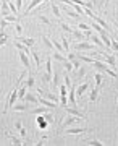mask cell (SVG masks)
<instances>
[{
    "mask_svg": "<svg viewBox=\"0 0 118 146\" xmlns=\"http://www.w3.org/2000/svg\"><path fill=\"white\" fill-rule=\"evenodd\" d=\"M92 65H94V68H96L97 72L103 73V75H108V76H112V78H118V75L115 73V70H112L108 65H105V63L100 62V60H94Z\"/></svg>",
    "mask_w": 118,
    "mask_h": 146,
    "instance_id": "6da1fadb",
    "label": "cell"
},
{
    "mask_svg": "<svg viewBox=\"0 0 118 146\" xmlns=\"http://www.w3.org/2000/svg\"><path fill=\"white\" fill-rule=\"evenodd\" d=\"M74 49H76V52H91V50H96L94 49V44L89 41H81V42H76L74 44Z\"/></svg>",
    "mask_w": 118,
    "mask_h": 146,
    "instance_id": "7a4b0ae2",
    "label": "cell"
},
{
    "mask_svg": "<svg viewBox=\"0 0 118 146\" xmlns=\"http://www.w3.org/2000/svg\"><path fill=\"white\" fill-rule=\"evenodd\" d=\"M79 120H82V119H79V117H74V115H70V114H68V117L63 120L62 125H60V130H65V128H68V127L74 125V123H78Z\"/></svg>",
    "mask_w": 118,
    "mask_h": 146,
    "instance_id": "3957f363",
    "label": "cell"
},
{
    "mask_svg": "<svg viewBox=\"0 0 118 146\" xmlns=\"http://www.w3.org/2000/svg\"><path fill=\"white\" fill-rule=\"evenodd\" d=\"M100 58H102L103 63H107L108 67L112 68V70L117 67V60H115V55H113V54H108V55H107V54L100 52Z\"/></svg>",
    "mask_w": 118,
    "mask_h": 146,
    "instance_id": "277c9868",
    "label": "cell"
},
{
    "mask_svg": "<svg viewBox=\"0 0 118 146\" xmlns=\"http://www.w3.org/2000/svg\"><path fill=\"white\" fill-rule=\"evenodd\" d=\"M16 99H18V89H13V91H11V94L7 98V102H5V107H3V112H7V110L10 109L11 106L16 102Z\"/></svg>",
    "mask_w": 118,
    "mask_h": 146,
    "instance_id": "5b68a950",
    "label": "cell"
},
{
    "mask_svg": "<svg viewBox=\"0 0 118 146\" xmlns=\"http://www.w3.org/2000/svg\"><path fill=\"white\" fill-rule=\"evenodd\" d=\"M86 131H92V128H86V127H74V128H65V135H81Z\"/></svg>",
    "mask_w": 118,
    "mask_h": 146,
    "instance_id": "8992f818",
    "label": "cell"
},
{
    "mask_svg": "<svg viewBox=\"0 0 118 146\" xmlns=\"http://www.w3.org/2000/svg\"><path fill=\"white\" fill-rule=\"evenodd\" d=\"M11 109H13V112H26V110L29 109V102H26V101L15 102V104L11 106Z\"/></svg>",
    "mask_w": 118,
    "mask_h": 146,
    "instance_id": "52a82bcc",
    "label": "cell"
},
{
    "mask_svg": "<svg viewBox=\"0 0 118 146\" xmlns=\"http://www.w3.org/2000/svg\"><path fill=\"white\" fill-rule=\"evenodd\" d=\"M18 57H20V62L23 63V67L26 68V70H29L31 68V60H29V57H28V54L26 52H18Z\"/></svg>",
    "mask_w": 118,
    "mask_h": 146,
    "instance_id": "ba28073f",
    "label": "cell"
},
{
    "mask_svg": "<svg viewBox=\"0 0 118 146\" xmlns=\"http://www.w3.org/2000/svg\"><path fill=\"white\" fill-rule=\"evenodd\" d=\"M99 37H100V39H102L103 46L107 47L108 50H112V49H110V44H112V39H110V36H108V33L105 31V29H103V31L100 33V34H99Z\"/></svg>",
    "mask_w": 118,
    "mask_h": 146,
    "instance_id": "9c48e42d",
    "label": "cell"
},
{
    "mask_svg": "<svg viewBox=\"0 0 118 146\" xmlns=\"http://www.w3.org/2000/svg\"><path fill=\"white\" fill-rule=\"evenodd\" d=\"M68 101H70L71 106H76V86L68 88Z\"/></svg>",
    "mask_w": 118,
    "mask_h": 146,
    "instance_id": "30bf717a",
    "label": "cell"
},
{
    "mask_svg": "<svg viewBox=\"0 0 118 146\" xmlns=\"http://www.w3.org/2000/svg\"><path fill=\"white\" fill-rule=\"evenodd\" d=\"M63 109H65V112H67V114H70V115H74V117H79V119H86V117H84V114H82V112H79V110L76 109V107H63Z\"/></svg>",
    "mask_w": 118,
    "mask_h": 146,
    "instance_id": "8fae6325",
    "label": "cell"
},
{
    "mask_svg": "<svg viewBox=\"0 0 118 146\" xmlns=\"http://www.w3.org/2000/svg\"><path fill=\"white\" fill-rule=\"evenodd\" d=\"M11 11H10V7H8V2L7 0H2L0 2V16L3 18V16H7V15H10Z\"/></svg>",
    "mask_w": 118,
    "mask_h": 146,
    "instance_id": "7c38bea8",
    "label": "cell"
},
{
    "mask_svg": "<svg viewBox=\"0 0 118 146\" xmlns=\"http://www.w3.org/2000/svg\"><path fill=\"white\" fill-rule=\"evenodd\" d=\"M62 10L65 11L68 16H71V18H74V20H78V21H79V18H81V15H78L76 11L73 10L71 7H68V5H62Z\"/></svg>",
    "mask_w": 118,
    "mask_h": 146,
    "instance_id": "4fadbf2b",
    "label": "cell"
},
{
    "mask_svg": "<svg viewBox=\"0 0 118 146\" xmlns=\"http://www.w3.org/2000/svg\"><path fill=\"white\" fill-rule=\"evenodd\" d=\"M91 20H94L96 21V23H99V25H100V26H103V29H105V31H110V26H108V23L105 20H103L102 16H97V15H92L91 16Z\"/></svg>",
    "mask_w": 118,
    "mask_h": 146,
    "instance_id": "5bb4252c",
    "label": "cell"
},
{
    "mask_svg": "<svg viewBox=\"0 0 118 146\" xmlns=\"http://www.w3.org/2000/svg\"><path fill=\"white\" fill-rule=\"evenodd\" d=\"M99 94H100L99 86H96V88L91 89V93H89V102H97L99 101Z\"/></svg>",
    "mask_w": 118,
    "mask_h": 146,
    "instance_id": "9a60e30c",
    "label": "cell"
},
{
    "mask_svg": "<svg viewBox=\"0 0 118 146\" xmlns=\"http://www.w3.org/2000/svg\"><path fill=\"white\" fill-rule=\"evenodd\" d=\"M23 101L29 102V104H39V99L34 96V93H32V91H28V93L24 94V99H23Z\"/></svg>",
    "mask_w": 118,
    "mask_h": 146,
    "instance_id": "2e32d148",
    "label": "cell"
},
{
    "mask_svg": "<svg viewBox=\"0 0 118 146\" xmlns=\"http://www.w3.org/2000/svg\"><path fill=\"white\" fill-rule=\"evenodd\" d=\"M87 41H91V42L94 44V46H97V47H103L102 39H100L99 36H96V34H92V33H91V34L87 36Z\"/></svg>",
    "mask_w": 118,
    "mask_h": 146,
    "instance_id": "e0dca14e",
    "label": "cell"
},
{
    "mask_svg": "<svg viewBox=\"0 0 118 146\" xmlns=\"http://www.w3.org/2000/svg\"><path fill=\"white\" fill-rule=\"evenodd\" d=\"M73 37L76 39V42H81V41H87V37H86V34L81 31V29H73Z\"/></svg>",
    "mask_w": 118,
    "mask_h": 146,
    "instance_id": "ac0fdd59",
    "label": "cell"
},
{
    "mask_svg": "<svg viewBox=\"0 0 118 146\" xmlns=\"http://www.w3.org/2000/svg\"><path fill=\"white\" fill-rule=\"evenodd\" d=\"M42 2H44V0H31V2H29V5H28V8H26L24 13H23V16H24V15H29V13H31V11L34 10L37 5H39V3H42Z\"/></svg>",
    "mask_w": 118,
    "mask_h": 146,
    "instance_id": "d6986e66",
    "label": "cell"
},
{
    "mask_svg": "<svg viewBox=\"0 0 118 146\" xmlns=\"http://www.w3.org/2000/svg\"><path fill=\"white\" fill-rule=\"evenodd\" d=\"M16 41L23 42V44H24V46H28V47H32L34 44H36V39H32V37H23V36H18V37H16Z\"/></svg>",
    "mask_w": 118,
    "mask_h": 146,
    "instance_id": "ffe728a7",
    "label": "cell"
},
{
    "mask_svg": "<svg viewBox=\"0 0 118 146\" xmlns=\"http://www.w3.org/2000/svg\"><path fill=\"white\" fill-rule=\"evenodd\" d=\"M37 99H39V104H44L45 107H49V109H55V107H57L55 102H52V101L47 99V98H41V96H39Z\"/></svg>",
    "mask_w": 118,
    "mask_h": 146,
    "instance_id": "44dd1931",
    "label": "cell"
},
{
    "mask_svg": "<svg viewBox=\"0 0 118 146\" xmlns=\"http://www.w3.org/2000/svg\"><path fill=\"white\" fill-rule=\"evenodd\" d=\"M52 109H49V107H36V109H32L31 110V114H36V115H45V114H49Z\"/></svg>",
    "mask_w": 118,
    "mask_h": 146,
    "instance_id": "7402d4cb",
    "label": "cell"
},
{
    "mask_svg": "<svg viewBox=\"0 0 118 146\" xmlns=\"http://www.w3.org/2000/svg\"><path fill=\"white\" fill-rule=\"evenodd\" d=\"M34 84H36V78H34L32 75H29V76L26 78V81H24V86L28 88V91H31V89L34 88Z\"/></svg>",
    "mask_w": 118,
    "mask_h": 146,
    "instance_id": "603a6c76",
    "label": "cell"
},
{
    "mask_svg": "<svg viewBox=\"0 0 118 146\" xmlns=\"http://www.w3.org/2000/svg\"><path fill=\"white\" fill-rule=\"evenodd\" d=\"M15 46H16V49L18 50H21V52H26V54H31V47H28V46H24L23 42H20V41H15Z\"/></svg>",
    "mask_w": 118,
    "mask_h": 146,
    "instance_id": "cb8c5ba5",
    "label": "cell"
},
{
    "mask_svg": "<svg viewBox=\"0 0 118 146\" xmlns=\"http://www.w3.org/2000/svg\"><path fill=\"white\" fill-rule=\"evenodd\" d=\"M87 88H89V83H82V84H79L76 88V94H78V98H81L82 94L87 91Z\"/></svg>",
    "mask_w": 118,
    "mask_h": 146,
    "instance_id": "d4e9b609",
    "label": "cell"
},
{
    "mask_svg": "<svg viewBox=\"0 0 118 146\" xmlns=\"http://www.w3.org/2000/svg\"><path fill=\"white\" fill-rule=\"evenodd\" d=\"M76 58L79 60V62H84V63H94V58L92 57H87V55H82L81 52L76 55Z\"/></svg>",
    "mask_w": 118,
    "mask_h": 146,
    "instance_id": "484cf974",
    "label": "cell"
},
{
    "mask_svg": "<svg viewBox=\"0 0 118 146\" xmlns=\"http://www.w3.org/2000/svg\"><path fill=\"white\" fill-rule=\"evenodd\" d=\"M41 80L44 81L45 84H49L52 81V73H47V72H42L41 73Z\"/></svg>",
    "mask_w": 118,
    "mask_h": 146,
    "instance_id": "4316f807",
    "label": "cell"
},
{
    "mask_svg": "<svg viewBox=\"0 0 118 146\" xmlns=\"http://www.w3.org/2000/svg\"><path fill=\"white\" fill-rule=\"evenodd\" d=\"M60 39H62V42H60V44H62V47L65 49V54H68V52H70V44H68V39H67V36L63 34V36L60 37Z\"/></svg>",
    "mask_w": 118,
    "mask_h": 146,
    "instance_id": "83f0119b",
    "label": "cell"
},
{
    "mask_svg": "<svg viewBox=\"0 0 118 146\" xmlns=\"http://www.w3.org/2000/svg\"><path fill=\"white\" fill-rule=\"evenodd\" d=\"M50 10H52V13L60 20L62 18V13H60V8H58V5H55V3H50Z\"/></svg>",
    "mask_w": 118,
    "mask_h": 146,
    "instance_id": "f1b7e54d",
    "label": "cell"
},
{
    "mask_svg": "<svg viewBox=\"0 0 118 146\" xmlns=\"http://www.w3.org/2000/svg\"><path fill=\"white\" fill-rule=\"evenodd\" d=\"M7 136H8V138H10L11 141H13V145H16V146H20V145H23V141H21L20 138H18V136H15V135H11L10 131H7Z\"/></svg>",
    "mask_w": 118,
    "mask_h": 146,
    "instance_id": "f546056e",
    "label": "cell"
},
{
    "mask_svg": "<svg viewBox=\"0 0 118 146\" xmlns=\"http://www.w3.org/2000/svg\"><path fill=\"white\" fill-rule=\"evenodd\" d=\"M76 72H78V73H76V78H78V80H82L84 76H86V72H87V70H86V67H82V65H81V67L76 70Z\"/></svg>",
    "mask_w": 118,
    "mask_h": 146,
    "instance_id": "4dcf8cb0",
    "label": "cell"
},
{
    "mask_svg": "<svg viewBox=\"0 0 118 146\" xmlns=\"http://www.w3.org/2000/svg\"><path fill=\"white\" fill-rule=\"evenodd\" d=\"M45 98H47V99H50L52 102H55V104H60V98H58L57 94H53V93H47Z\"/></svg>",
    "mask_w": 118,
    "mask_h": 146,
    "instance_id": "1f68e13d",
    "label": "cell"
},
{
    "mask_svg": "<svg viewBox=\"0 0 118 146\" xmlns=\"http://www.w3.org/2000/svg\"><path fill=\"white\" fill-rule=\"evenodd\" d=\"M47 123H49V122H47L44 117H37V125H39V128H41V130H45Z\"/></svg>",
    "mask_w": 118,
    "mask_h": 146,
    "instance_id": "d6a6232c",
    "label": "cell"
},
{
    "mask_svg": "<svg viewBox=\"0 0 118 146\" xmlns=\"http://www.w3.org/2000/svg\"><path fill=\"white\" fill-rule=\"evenodd\" d=\"M37 21H39V23H44L45 26H52L50 20H49V18H47L45 15H39V16H37Z\"/></svg>",
    "mask_w": 118,
    "mask_h": 146,
    "instance_id": "836d02e7",
    "label": "cell"
},
{
    "mask_svg": "<svg viewBox=\"0 0 118 146\" xmlns=\"http://www.w3.org/2000/svg\"><path fill=\"white\" fill-rule=\"evenodd\" d=\"M52 58H53V60H57V62H63V60H65V58H67V55H63L62 52H53V55H52Z\"/></svg>",
    "mask_w": 118,
    "mask_h": 146,
    "instance_id": "e575fe53",
    "label": "cell"
},
{
    "mask_svg": "<svg viewBox=\"0 0 118 146\" xmlns=\"http://www.w3.org/2000/svg\"><path fill=\"white\" fill-rule=\"evenodd\" d=\"M58 73L57 72H53V70H52V86H53V88H58Z\"/></svg>",
    "mask_w": 118,
    "mask_h": 146,
    "instance_id": "d590c367",
    "label": "cell"
},
{
    "mask_svg": "<svg viewBox=\"0 0 118 146\" xmlns=\"http://www.w3.org/2000/svg\"><path fill=\"white\" fill-rule=\"evenodd\" d=\"M102 78H103V73L97 72L96 75H94V81H96V86H100L102 84Z\"/></svg>",
    "mask_w": 118,
    "mask_h": 146,
    "instance_id": "8d00e7d4",
    "label": "cell"
},
{
    "mask_svg": "<svg viewBox=\"0 0 118 146\" xmlns=\"http://www.w3.org/2000/svg\"><path fill=\"white\" fill-rule=\"evenodd\" d=\"M26 93H28V88H26L24 84H23V86L18 89V99L23 101V99H24V94H26Z\"/></svg>",
    "mask_w": 118,
    "mask_h": 146,
    "instance_id": "74e56055",
    "label": "cell"
},
{
    "mask_svg": "<svg viewBox=\"0 0 118 146\" xmlns=\"http://www.w3.org/2000/svg\"><path fill=\"white\" fill-rule=\"evenodd\" d=\"M91 28H92V29H94V31H96V33H99V34H100V33L103 31V28L100 26L99 23H96V21H94V20H92V23H91Z\"/></svg>",
    "mask_w": 118,
    "mask_h": 146,
    "instance_id": "f35d334b",
    "label": "cell"
},
{
    "mask_svg": "<svg viewBox=\"0 0 118 146\" xmlns=\"http://www.w3.org/2000/svg\"><path fill=\"white\" fill-rule=\"evenodd\" d=\"M62 63H63V67H65V72H71V70H73V63L70 62L68 58H65Z\"/></svg>",
    "mask_w": 118,
    "mask_h": 146,
    "instance_id": "ab89813d",
    "label": "cell"
},
{
    "mask_svg": "<svg viewBox=\"0 0 118 146\" xmlns=\"http://www.w3.org/2000/svg\"><path fill=\"white\" fill-rule=\"evenodd\" d=\"M60 28H62L65 33H70V34L73 33V28L70 26V25H67V23H63V21H60Z\"/></svg>",
    "mask_w": 118,
    "mask_h": 146,
    "instance_id": "60d3db41",
    "label": "cell"
},
{
    "mask_svg": "<svg viewBox=\"0 0 118 146\" xmlns=\"http://www.w3.org/2000/svg\"><path fill=\"white\" fill-rule=\"evenodd\" d=\"M44 72L52 73V57H47V60H45V70H44Z\"/></svg>",
    "mask_w": 118,
    "mask_h": 146,
    "instance_id": "b9f144b4",
    "label": "cell"
},
{
    "mask_svg": "<svg viewBox=\"0 0 118 146\" xmlns=\"http://www.w3.org/2000/svg\"><path fill=\"white\" fill-rule=\"evenodd\" d=\"M8 23H18V16L16 15H7V16H3Z\"/></svg>",
    "mask_w": 118,
    "mask_h": 146,
    "instance_id": "7bdbcfd3",
    "label": "cell"
},
{
    "mask_svg": "<svg viewBox=\"0 0 118 146\" xmlns=\"http://www.w3.org/2000/svg\"><path fill=\"white\" fill-rule=\"evenodd\" d=\"M110 49L113 50V54H117V52H118V41H117V37H115V39H112V44H110Z\"/></svg>",
    "mask_w": 118,
    "mask_h": 146,
    "instance_id": "ee69618b",
    "label": "cell"
},
{
    "mask_svg": "<svg viewBox=\"0 0 118 146\" xmlns=\"http://www.w3.org/2000/svg\"><path fill=\"white\" fill-rule=\"evenodd\" d=\"M78 28H79V29H81V31H91V26H89V25H86V23H79V25H78Z\"/></svg>",
    "mask_w": 118,
    "mask_h": 146,
    "instance_id": "f6af8a7d",
    "label": "cell"
},
{
    "mask_svg": "<svg viewBox=\"0 0 118 146\" xmlns=\"http://www.w3.org/2000/svg\"><path fill=\"white\" fill-rule=\"evenodd\" d=\"M42 39H44V44H45V47H47V49H52V47H53V44H52V41H50V39H49L47 36H44Z\"/></svg>",
    "mask_w": 118,
    "mask_h": 146,
    "instance_id": "bcb514c9",
    "label": "cell"
},
{
    "mask_svg": "<svg viewBox=\"0 0 118 146\" xmlns=\"http://www.w3.org/2000/svg\"><path fill=\"white\" fill-rule=\"evenodd\" d=\"M82 143H86V145H103L102 141H99V140H86Z\"/></svg>",
    "mask_w": 118,
    "mask_h": 146,
    "instance_id": "7dc6e473",
    "label": "cell"
},
{
    "mask_svg": "<svg viewBox=\"0 0 118 146\" xmlns=\"http://www.w3.org/2000/svg\"><path fill=\"white\" fill-rule=\"evenodd\" d=\"M31 55H32V58H34V62H36L37 65H41V57H39V54H37V52H31Z\"/></svg>",
    "mask_w": 118,
    "mask_h": 146,
    "instance_id": "c3c4849f",
    "label": "cell"
},
{
    "mask_svg": "<svg viewBox=\"0 0 118 146\" xmlns=\"http://www.w3.org/2000/svg\"><path fill=\"white\" fill-rule=\"evenodd\" d=\"M58 88H60V96H67V94H68V88L65 86V84L58 86Z\"/></svg>",
    "mask_w": 118,
    "mask_h": 146,
    "instance_id": "681fc988",
    "label": "cell"
},
{
    "mask_svg": "<svg viewBox=\"0 0 118 146\" xmlns=\"http://www.w3.org/2000/svg\"><path fill=\"white\" fill-rule=\"evenodd\" d=\"M60 106H62V107H67V106H68L67 96H60Z\"/></svg>",
    "mask_w": 118,
    "mask_h": 146,
    "instance_id": "f907efd6",
    "label": "cell"
},
{
    "mask_svg": "<svg viewBox=\"0 0 118 146\" xmlns=\"http://www.w3.org/2000/svg\"><path fill=\"white\" fill-rule=\"evenodd\" d=\"M15 31H16V34H18V36H21V34H23V26H21L20 23H16V26H15Z\"/></svg>",
    "mask_w": 118,
    "mask_h": 146,
    "instance_id": "816d5d0a",
    "label": "cell"
},
{
    "mask_svg": "<svg viewBox=\"0 0 118 146\" xmlns=\"http://www.w3.org/2000/svg\"><path fill=\"white\" fill-rule=\"evenodd\" d=\"M5 26H8V21H7L5 18H2V16H0V29H3Z\"/></svg>",
    "mask_w": 118,
    "mask_h": 146,
    "instance_id": "f5cc1de1",
    "label": "cell"
},
{
    "mask_svg": "<svg viewBox=\"0 0 118 146\" xmlns=\"http://www.w3.org/2000/svg\"><path fill=\"white\" fill-rule=\"evenodd\" d=\"M65 86H67V88H70V86H71V81H70V76H68V72L65 73Z\"/></svg>",
    "mask_w": 118,
    "mask_h": 146,
    "instance_id": "db71d44e",
    "label": "cell"
},
{
    "mask_svg": "<svg viewBox=\"0 0 118 146\" xmlns=\"http://www.w3.org/2000/svg\"><path fill=\"white\" fill-rule=\"evenodd\" d=\"M73 68H76V70H78V68H79V67H81V62H79V60H78V58H74V60H73Z\"/></svg>",
    "mask_w": 118,
    "mask_h": 146,
    "instance_id": "11a10c76",
    "label": "cell"
},
{
    "mask_svg": "<svg viewBox=\"0 0 118 146\" xmlns=\"http://www.w3.org/2000/svg\"><path fill=\"white\" fill-rule=\"evenodd\" d=\"M20 135H21V138H23V140L26 138V128H24V127H21V128H20Z\"/></svg>",
    "mask_w": 118,
    "mask_h": 146,
    "instance_id": "9f6ffc18",
    "label": "cell"
},
{
    "mask_svg": "<svg viewBox=\"0 0 118 146\" xmlns=\"http://www.w3.org/2000/svg\"><path fill=\"white\" fill-rule=\"evenodd\" d=\"M21 127H23V122H21V120H16V122H15V128H16V130H20Z\"/></svg>",
    "mask_w": 118,
    "mask_h": 146,
    "instance_id": "6f0895ef",
    "label": "cell"
},
{
    "mask_svg": "<svg viewBox=\"0 0 118 146\" xmlns=\"http://www.w3.org/2000/svg\"><path fill=\"white\" fill-rule=\"evenodd\" d=\"M7 42H8V37H0V47L5 46Z\"/></svg>",
    "mask_w": 118,
    "mask_h": 146,
    "instance_id": "680465c9",
    "label": "cell"
},
{
    "mask_svg": "<svg viewBox=\"0 0 118 146\" xmlns=\"http://www.w3.org/2000/svg\"><path fill=\"white\" fill-rule=\"evenodd\" d=\"M16 2V8H18V11L21 10V7H23V0H15Z\"/></svg>",
    "mask_w": 118,
    "mask_h": 146,
    "instance_id": "91938a15",
    "label": "cell"
},
{
    "mask_svg": "<svg viewBox=\"0 0 118 146\" xmlns=\"http://www.w3.org/2000/svg\"><path fill=\"white\" fill-rule=\"evenodd\" d=\"M44 143H45V138H42V140H39V141L36 143V145H37V146H42Z\"/></svg>",
    "mask_w": 118,
    "mask_h": 146,
    "instance_id": "94428289",
    "label": "cell"
},
{
    "mask_svg": "<svg viewBox=\"0 0 118 146\" xmlns=\"http://www.w3.org/2000/svg\"><path fill=\"white\" fill-rule=\"evenodd\" d=\"M108 2H110V0H103V8H105V7L108 5Z\"/></svg>",
    "mask_w": 118,
    "mask_h": 146,
    "instance_id": "6125c7cd",
    "label": "cell"
},
{
    "mask_svg": "<svg viewBox=\"0 0 118 146\" xmlns=\"http://www.w3.org/2000/svg\"><path fill=\"white\" fill-rule=\"evenodd\" d=\"M8 2H13V0H8Z\"/></svg>",
    "mask_w": 118,
    "mask_h": 146,
    "instance_id": "be15d7a7",
    "label": "cell"
}]
</instances>
